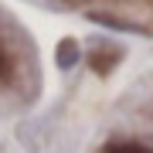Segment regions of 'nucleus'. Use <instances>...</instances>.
Here are the masks:
<instances>
[{
  "mask_svg": "<svg viewBox=\"0 0 153 153\" xmlns=\"http://www.w3.org/2000/svg\"><path fill=\"white\" fill-rule=\"evenodd\" d=\"M78 44L71 41V38H65V41H58V48H55V58H58V68H71L78 61Z\"/></svg>",
  "mask_w": 153,
  "mask_h": 153,
  "instance_id": "2",
  "label": "nucleus"
},
{
  "mask_svg": "<svg viewBox=\"0 0 153 153\" xmlns=\"http://www.w3.org/2000/svg\"><path fill=\"white\" fill-rule=\"evenodd\" d=\"M92 21H95V24H105V27H116V31H140L136 24H126V21H119V17H102V14H92Z\"/></svg>",
  "mask_w": 153,
  "mask_h": 153,
  "instance_id": "4",
  "label": "nucleus"
},
{
  "mask_svg": "<svg viewBox=\"0 0 153 153\" xmlns=\"http://www.w3.org/2000/svg\"><path fill=\"white\" fill-rule=\"evenodd\" d=\"M7 78H10V58L0 51V82H7Z\"/></svg>",
  "mask_w": 153,
  "mask_h": 153,
  "instance_id": "5",
  "label": "nucleus"
},
{
  "mask_svg": "<svg viewBox=\"0 0 153 153\" xmlns=\"http://www.w3.org/2000/svg\"><path fill=\"white\" fill-rule=\"evenodd\" d=\"M119 55H123V51L116 48V44L95 41L92 48H88V65H92V71H95V75H109V71L119 65Z\"/></svg>",
  "mask_w": 153,
  "mask_h": 153,
  "instance_id": "1",
  "label": "nucleus"
},
{
  "mask_svg": "<svg viewBox=\"0 0 153 153\" xmlns=\"http://www.w3.org/2000/svg\"><path fill=\"white\" fill-rule=\"evenodd\" d=\"M102 153H153V150L143 143H105Z\"/></svg>",
  "mask_w": 153,
  "mask_h": 153,
  "instance_id": "3",
  "label": "nucleus"
}]
</instances>
